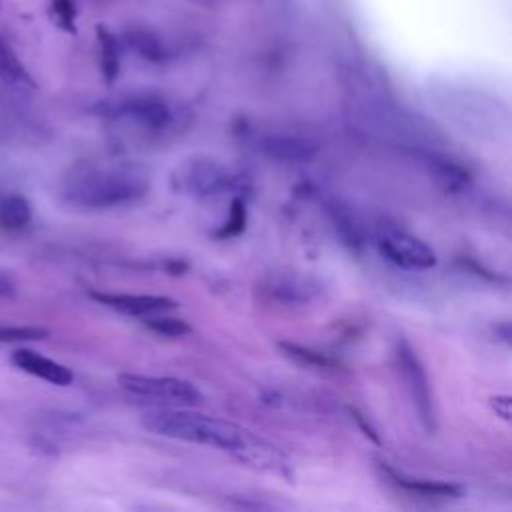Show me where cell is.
<instances>
[{"label":"cell","mask_w":512,"mask_h":512,"mask_svg":"<svg viewBox=\"0 0 512 512\" xmlns=\"http://www.w3.org/2000/svg\"><path fill=\"white\" fill-rule=\"evenodd\" d=\"M150 190V172L138 162L78 164L64 182L62 196L78 208H116L138 202Z\"/></svg>","instance_id":"1"},{"label":"cell","mask_w":512,"mask_h":512,"mask_svg":"<svg viewBox=\"0 0 512 512\" xmlns=\"http://www.w3.org/2000/svg\"><path fill=\"white\" fill-rule=\"evenodd\" d=\"M142 424L154 434L226 450L234 458H240L256 438V434H252L244 426H238L230 420L188 412V410L150 412L144 416Z\"/></svg>","instance_id":"2"},{"label":"cell","mask_w":512,"mask_h":512,"mask_svg":"<svg viewBox=\"0 0 512 512\" xmlns=\"http://www.w3.org/2000/svg\"><path fill=\"white\" fill-rule=\"evenodd\" d=\"M118 384L142 398H152L168 404H198L202 400L200 390L182 378L172 376H148V374H120Z\"/></svg>","instance_id":"3"},{"label":"cell","mask_w":512,"mask_h":512,"mask_svg":"<svg viewBox=\"0 0 512 512\" xmlns=\"http://www.w3.org/2000/svg\"><path fill=\"white\" fill-rule=\"evenodd\" d=\"M378 248L386 260L408 270H426L436 264L434 250L418 236L396 228L384 226L378 232Z\"/></svg>","instance_id":"4"},{"label":"cell","mask_w":512,"mask_h":512,"mask_svg":"<svg viewBox=\"0 0 512 512\" xmlns=\"http://www.w3.org/2000/svg\"><path fill=\"white\" fill-rule=\"evenodd\" d=\"M232 178L234 176L212 158H188L172 174L174 186L192 196H208L220 192L222 188L230 186Z\"/></svg>","instance_id":"5"},{"label":"cell","mask_w":512,"mask_h":512,"mask_svg":"<svg viewBox=\"0 0 512 512\" xmlns=\"http://www.w3.org/2000/svg\"><path fill=\"white\" fill-rule=\"evenodd\" d=\"M398 364L400 370L408 382V390L414 402V408L424 424L426 430L434 428V404H432V394H430V384H428V376L416 356V352L410 348V344L400 342L398 350Z\"/></svg>","instance_id":"6"},{"label":"cell","mask_w":512,"mask_h":512,"mask_svg":"<svg viewBox=\"0 0 512 512\" xmlns=\"http://www.w3.org/2000/svg\"><path fill=\"white\" fill-rule=\"evenodd\" d=\"M90 298L96 302L122 312L130 316H152L160 312H168L176 306L172 298L166 296H156V294H118V292H90Z\"/></svg>","instance_id":"7"},{"label":"cell","mask_w":512,"mask_h":512,"mask_svg":"<svg viewBox=\"0 0 512 512\" xmlns=\"http://www.w3.org/2000/svg\"><path fill=\"white\" fill-rule=\"evenodd\" d=\"M12 364L16 368H20L22 372L26 374H32L36 378H42L50 384H56V386H68L72 384L74 380V374L68 366L56 362V360H50L30 348H18L12 352Z\"/></svg>","instance_id":"8"},{"label":"cell","mask_w":512,"mask_h":512,"mask_svg":"<svg viewBox=\"0 0 512 512\" xmlns=\"http://www.w3.org/2000/svg\"><path fill=\"white\" fill-rule=\"evenodd\" d=\"M114 112L118 116H128V118L136 120L140 126H146L150 130L164 128L170 122L168 106L162 100L148 98V96L130 98V100L122 102L120 106H116Z\"/></svg>","instance_id":"9"},{"label":"cell","mask_w":512,"mask_h":512,"mask_svg":"<svg viewBox=\"0 0 512 512\" xmlns=\"http://www.w3.org/2000/svg\"><path fill=\"white\" fill-rule=\"evenodd\" d=\"M32 220V206L22 194H0V230H22Z\"/></svg>","instance_id":"10"},{"label":"cell","mask_w":512,"mask_h":512,"mask_svg":"<svg viewBox=\"0 0 512 512\" xmlns=\"http://www.w3.org/2000/svg\"><path fill=\"white\" fill-rule=\"evenodd\" d=\"M390 478L404 490L428 498H448V496H458L462 492L460 486L450 484V482H436V480H422V478H410L404 474H398L394 470H388Z\"/></svg>","instance_id":"11"},{"label":"cell","mask_w":512,"mask_h":512,"mask_svg":"<svg viewBox=\"0 0 512 512\" xmlns=\"http://www.w3.org/2000/svg\"><path fill=\"white\" fill-rule=\"evenodd\" d=\"M264 150L282 160H306L314 156L316 146L304 138H294V136H272L264 140Z\"/></svg>","instance_id":"12"},{"label":"cell","mask_w":512,"mask_h":512,"mask_svg":"<svg viewBox=\"0 0 512 512\" xmlns=\"http://www.w3.org/2000/svg\"><path fill=\"white\" fill-rule=\"evenodd\" d=\"M0 80L12 86H30L34 88V80L14 50L0 36Z\"/></svg>","instance_id":"13"},{"label":"cell","mask_w":512,"mask_h":512,"mask_svg":"<svg viewBox=\"0 0 512 512\" xmlns=\"http://www.w3.org/2000/svg\"><path fill=\"white\" fill-rule=\"evenodd\" d=\"M144 320L150 330L164 334V336H182V334L190 332V326L182 318H172V316H166L164 312L146 316Z\"/></svg>","instance_id":"14"},{"label":"cell","mask_w":512,"mask_h":512,"mask_svg":"<svg viewBox=\"0 0 512 512\" xmlns=\"http://www.w3.org/2000/svg\"><path fill=\"white\" fill-rule=\"evenodd\" d=\"M46 336L48 330L40 326H0V342H30Z\"/></svg>","instance_id":"15"},{"label":"cell","mask_w":512,"mask_h":512,"mask_svg":"<svg viewBox=\"0 0 512 512\" xmlns=\"http://www.w3.org/2000/svg\"><path fill=\"white\" fill-rule=\"evenodd\" d=\"M98 36H100V46H102V70H104V76L108 80H112L116 76V70H118L114 42H112V38L104 30H100Z\"/></svg>","instance_id":"16"},{"label":"cell","mask_w":512,"mask_h":512,"mask_svg":"<svg viewBox=\"0 0 512 512\" xmlns=\"http://www.w3.org/2000/svg\"><path fill=\"white\" fill-rule=\"evenodd\" d=\"M282 348L286 350L288 356L296 358L298 362H302V364H306V366H316V368L330 366V362H328L324 356H320V354H316V352H312V350H308V348L294 346V344H288V342H284Z\"/></svg>","instance_id":"17"},{"label":"cell","mask_w":512,"mask_h":512,"mask_svg":"<svg viewBox=\"0 0 512 512\" xmlns=\"http://www.w3.org/2000/svg\"><path fill=\"white\" fill-rule=\"evenodd\" d=\"M244 222H246V210H244V204L240 198H236L230 206V216H228V222L226 226L222 228L220 236H234L238 232H242L244 228Z\"/></svg>","instance_id":"18"},{"label":"cell","mask_w":512,"mask_h":512,"mask_svg":"<svg viewBox=\"0 0 512 512\" xmlns=\"http://www.w3.org/2000/svg\"><path fill=\"white\" fill-rule=\"evenodd\" d=\"M52 12H54V18L56 22L66 28V30H72L74 28V4L72 0H52Z\"/></svg>","instance_id":"19"},{"label":"cell","mask_w":512,"mask_h":512,"mask_svg":"<svg viewBox=\"0 0 512 512\" xmlns=\"http://www.w3.org/2000/svg\"><path fill=\"white\" fill-rule=\"evenodd\" d=\"M490 404L498 416H502L504 420L510 418V398L508 396H494V398H490Z\"/></svg>","instance_id":"20"},{"label":"cell","mask_w":512,"mask_h":512,"mask_svg":"<svg viewBox=\"0 0 512 512\" xmlns=\"http://www.w3.org/2000/svg\"><path fill=\"white\" fill-rule=\"evenodd\" d=\"M350 414H352V418L358 422V426L364 430V434H366V436H370V438H372L376 444H380V438H378L376 430H374V428H372V426H370V424L364 420V416H362L358 410H354V408H350Z\"/></svg>","instance_id":"21"},{"label":"cell","mask_w":512,"mask_h":512,"mask_svg":"<svg viewBox=\"0 0 512 512\" xmlns=\"http://www.w3.org/2000/svg\"><path fill=\"white\" fill-rule=\"evenodd\" d=\"M12 294H14V280L8 274L0 272V296H12Z\"/></svg>","instance_id":"22"}]
</instances>
